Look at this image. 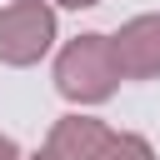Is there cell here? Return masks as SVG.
Instances as JSON below:
<instances>
[{"label": "cell", "instance_id": "cell-4", "mask_svg": "<svg viewBox=\"0 0 160 160\" xmlns=\"http://www.w3.org/2000/svg\"><path fill=\"white\" fill-rule=\"evenodd\" d=\"M110 125L95 115H60L45 135V155L50 160H100L110 145Z\"/></svg>", "mask_w": 160, "mask_h": 160}, {"label": "cell", "instance_id": "cell-3", "mask_svg": "<svg viewBox=\"0 0 160 160\" xmlns=\"http://www.w3.org/2000/svg\"><path fill=\"white\" fill-rule=\"evenodd\" d=\"M110 45H115V60H120L125 80H155L160 75V15L125 20L110 35Z\"/></svg>", "mask_w": 160, "mask_h": 160}, {"label": "cell", "instance_id": "cell-6", "mask_svg": "<svg viewBox=\"0 0 160 160\" xmlns=\"http://www.w3.org/2000/svg\"><path fill=\"white\" fill-rule=\"evenodd\" d=\"M0 160H25V155L15 150V140H10V135H0Z\"/></svg>", "mask_w": 160, "mask_h": 160}, {"label": "cell", "instance_id": "cell-5", "mask_svg": "<svg viewBox=\"0 0 160 160\" xmlns=\"http://www.w3.org/2000/svg\"><path fill=\"white\" fill-rule=\"evenodd\" d=\"M100 160H155V150H150V140H145V135H130V130H115Z\"/></svg>", "mask_w": 160, "mask_h": 160}, {"label": "cell", "instance_id": "cell-7", "mask_svg": "<svg viewBox=\"0 0 160 160\" xmlns=\"http://www.w3.org/2000/svg\"><path fill=\"white\" fill-rule=\"evenodd\" d=\"M50 5H65V10H90V5H100V0H50Z\"/></svg>", "mask_w": 160, "mask_h": 160}, {"label": "cell", "instance_id": "cell-1", "mask_svg": "<svg viewBox=\"0 0 160 160\" xmlns=\"http://www.w3.org/2000/svg\"><path fill=\"white\" fill-rule=\"evenodd\" d=\"M120 80H125V75H120L115 45H110V35H100V30L75 35V40L55 55V90H60L70 105H100V100L115 95Z\"/></svg>", "mask_w": 160, "mask_h": 160}, {"label": "cell", "instance_id": "cell-2", "mask_svg": "<svg viewBox=\"0 0 160 160\" xmlns=\"http://www.w3.org/2000/svg\"><path fill=\"white\" fill-rule=\"evenodd\" d=\"M55 45V5L50 0H10L0 5V65H35Z\"/></svg>", "mask_w": 160, "mask_h": 160}, {"label": "cell", "instance_id": "cell-8", "mask_svg": "<svg viewBox=\"0 0 160 160\" xmlns=\"http://www.w3.org/2000/svg\"><path fill=\"white\" fill-rule=\"evenodd\" d=\"M30 160H50V155H45V150H35V155H30Z\"/></svg>", "mask_w": 160, "mask_h": 160}]
</instances>
